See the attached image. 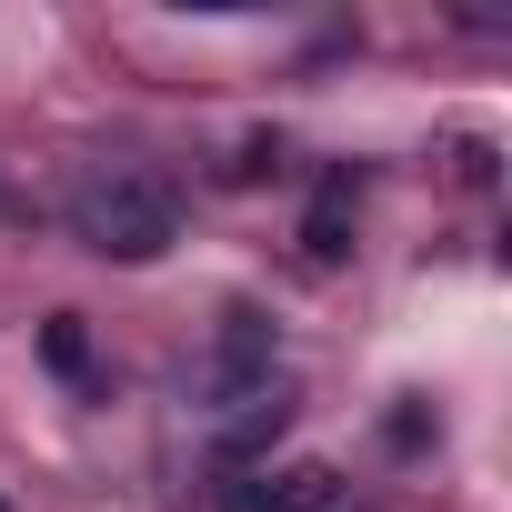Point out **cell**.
Masks as SVG:
<instances>
[{
    "label": "cell",
    "mask_w": 512,
    "mask_h": 512,
    "mask_svg": "<svg viewBox=\"0 0 512 512\" xmlns=\"http://www.w3.org/2000/svg\"><path fill=\"white\" fill-rule=\"evenodd\" d=\"M332 462H292V472H251L231 482V512H332Z\"/></svg>",
    "instance_id": "obj_3"
},
{
    "label": "cell",
    "mask_w": 512,
    "mask_h": 512,
    "mask_svg": "<svg viewBox=\"0 0 512 512\" xmlns=\"http://www.w3.org/2000/svg\"><path fill=\"white\" fill-rule=\"evenodd\" d=\"M292 412V382H282V352H272V322L262 312H221L211 332V362H201V422L211 442L241 462V452H262Z\"/></svg>",
    "instance_id": "obj_1"
},
{
    "label": "cell",
    "mask_w": 512,
    "mask_h": 512,
    "mask_svg": "<svg viewBox=\"0 0 512 512\" xmlns=\"http://www.w3.org/2000/svg\"><path fill=\"white\" fill-rule=\"evenodd\" d=\"M41 352H51V372H61V382H91V342H81V312H61V322L41 332Z\"/></svg>",
    "instance_id": "obj_5"
},
{
    "label": "cell",
    "mask_w": 512,
    "mask_h": 512,
    "mask_svg": "<svg viewBox=\"0 0 512 512\" xmlns=\"http://www.w3.org/2000/svg\"><path fill=\"white\" fill-rule=\"evenodd\" d=\"M302 251H312V262H342V251H352V181H322V201L302 221Z\"/></svg>",
    "instance_id": "obj_4"
},
{
    "label": "cell",
    "mask_w": 512,
    "mask_h": 512,
    "mask_svg": "<svg viewBox=\"0 0 512 512\" xmlns=\"http://www.w3.org/2000/svg\"><path fill=\"white\" fill-rule=\"evenodd\" d=\"M71 231L101 251V262H161V251L181 241V191L151 161L111 151V161H91L71 181Z\"/></svg>",
    "instance_id": "obj_2"
}]
</instances>
